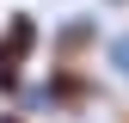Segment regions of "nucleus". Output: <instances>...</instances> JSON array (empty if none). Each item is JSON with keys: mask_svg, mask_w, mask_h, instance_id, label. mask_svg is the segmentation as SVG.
Wrapping results in <instances>:
<instances>
[{"mask_svg": "<svg viewBox=\"0 0 129 123\" xmlns=\"http://www.w3.org/2000/svg\"><path fill=\"white\" fill-rule=\"evenodd\" d=\"M0 123H25V117H19V111H6V117H0Z\"/></svg>", "mask_w": 129, "mask_h": 123, "instance_id": "obj_4", "label": "nucleus"}, {"mask_svg": "<svg viewBox=\"0 0 129 123\" xmlns=\"http://www.w3.org/2000/svg\"><path fill=\"white\" fill-rule=\"evenodd\" d=\"M37 43H43V31H37L31 12H12L0 25V99H19L25 92V61L37 55Z\"/></svg>", "mask_w": 129, "mask_h": 123, "instance_id": "obj_1", "label": "nucleus"}, {"mask_svg": "<svg viewBox=\"0 0 129 123\" xmlns=\"http://www.w3.org/2000/svg\"><path fill=\"white\" fill-rule=\"evenodd\" d=\"M117 6H123V0H117Z\"/></svg>", "mask_w": 129, "mask_h": 123, "instance_id": "obj_5", "label": "nucleus"}, {"mask_svg": "<svg viewBox=\"0 0 129 123\" xmlns=\"http://www.w3.org/2000/svg\"><path fill=\"white\" fill-rule=\"evenodd\" d=\"M80 43H92V19H68V25L55 31V49L61 55H80Z\"/></svg>", "mask_w": 129, "mask_h": 123, "instance_id": "obj_2", "label": "nucleus"}, {"mask_svg": "<svg viewBox=\"0 0 129 123\" xmlns=\"http://www.w3.org/2000/svg\"><path fill=\"white\" fill-rule=\"evenodd\" d=\"M111 68L129 80V31H123V37H111Z\"/></svg>", "mask_w": 129, "mask_h": 123, "instance_id": "obj_3", "label": "nucleus"}]
</instances>
